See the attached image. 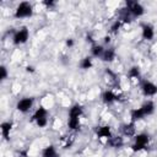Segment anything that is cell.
Wrapping results in <instances>:
<instances>
[{
    "label": "cell",
    "instance_id": "cell-1",
    "mask_svg": "<svg viewBox=\"0 0 157 157\" xmlns=\"http://www.w3.org/2000/svg\"><path fill=\"white\" fill-rule=\"evenodd\" d=\"M33 10H32V5L28 1H22L17 5L16 10H15V17L16 18H23V17H29L32 16Z\"/></svg>",
    "mask_w": 157,
    "mask_h": 157
},
{
    "label": "cell",
    "instance_id": "cell-2",
    "mask_svg": "<svg viewBox=\"0 0 157 157\" xmlns=\"http://www.w3.org/2000/svg\"><path fill=\"white\" fill-rule=\"evenodd\" d=\"M148 141H150V137L147 134H137V135H135V142L131 146V150L134 152L141 151L147 146Z\"/></svg>",
    "mask_w": 157,
    "mask_h": 157
},
{
    "label": "cell",
    "instance_id": "cell-3",
    "mask_svg": "<svg viewBox=\"0 0 157 157\" xmlns=\"http://www.w3.org/2000/svg\"><path fill=\"white\" fill-rule=\"evenodd\" d=\"M125 5H126V9L129 10V12H130L132 16H135V17L142 16V15H144V12H145L144 6H142L140 2H137V1L128 0V1L125 2Z\"/></svg>",
    "mask_w": 157,
    "mask_h": 157
},
{
    "label": "cell",
    "instance_id": "cell-4",
    "mask_svg": "<svg viewBox=\"0 0 157 157\" xmlns=\"http://www.w3.org/2000/svg\"><path fill=\"white\" fill-rule=\"evenodd\" d=\"M28 36H29L28 29H27L26 27H22V28H20L18 31L15 32V34H13V43H15L16 45H18V44H23V43L27 42Z\"/></svg>",
    "mask_w": 157,
    "mask_h": 157
},
{
    "label": "cell",
    "instance_id": "cell-5",
    "mask_svg": "<svg viewBox=\"0 0 157 157\" xmlns=\"http://www.w3.org/2000/svg\"><path fill=\"white\" fill-rule=\"evenodd\" d=\"M32 105H33V98L26 97V98H22V99H20V101L17 102L16 108H17V110H20V112L26 113V112H28V110L32 108Z\"/></svg>",
    "mask_w": 157,
    "mask_h": 157
},
{
    "label": "cell",
    "instance_id": "cell-6",
    "mask_svg": "<svg viewBox=\"0 0 157 157\" xmlns=\"http://www.w3.org/2000/svg\"><path fill=\"white\" fill-rule=\"evenodd\" d=\"M141 90L145 96H155L157 93V86L150 81H144L141 85Z\"/></svg>",
    "mask_w": 157,
    "mask_h": 157
},
{
    "label": "cell",
    "instance_id": "cell-7",
    "mask_svg": "<svg viewBox=\"0 0 157 157\" xmlns=\"http://www.w3.org/2000/svg\"><path fill=\"white\" fill-rule=\"evenodd\" d=\"M96 134L99 139H109L112 137V131H110V128L108 125H103V126H98L96 129Z\"/></svg>",
    "mask_w": 157,
    "mask_h": 157
},
{
    "label": "cell",
    "instance_id": "cell-8",
    "mask_svg": "<svg viewBox=\"0 0 157 157\" xmlns=\"http://www.w3.org/2000/svg\"><path fill=\"white\" fill-rule=\"evenodd\" d=\"M155 36L153 27L151 25H142V38L146 40H151Z\"/></svg>",
    "mask_w": 157,
    "mask_h": 157
},
{
    "label": "cell",
    "instance_id": "cell-9",
    "mask_svg": "<svg viewBox=\"0 0 157 157\" xmlns=\"http://www.w3.org/2000/svg\"><path fill=\"white\" fill-rule=\"evenodd\" d=\"M121 132L125 136H134L135 135V123L130 121L128 124H124L121 126Z\"/></svg>",
    "mask_w": 157,
    "mask_h": 157
},
{
    "label": "cell",
    "instance_id": "cell-10",
    "mask_svg": "<svg viewBox=\"0 0 157 157\" xmlns=\"http://www.w3.org/2000/svg\"><path fill=\"white\" fill-rule=\"evenodd\" d=\"M102 99L105 104H112L113 102L118 101V96L114 94L112 91H104L103 94H102Z\"/></svg>",
    "mask_w": 157,
    "mask_h": 157
},
{
    "label": "cell",
    "instance_id": "cell-11",
    "mask_svg": "<svg viewBox=\"0 0 157 157\" xmlns=\"http://www.w3.org/2000/svg\"><path fill=\"white\" fill-rule=\"evenodd\" d=\"M0 128H1L2 137H4L6 141H9V140H10V130H11V128H12V123L5 121V123H2V124L0 125Z\"/></svg>",
    "mask_w": 157,
    "mask_h": 157
},
{
    "label": "cell",
    "instance_id": "cell-12",
    "mask_svg": "<svg viewBox=\"0 0 157 157\" xmlns=\"http://www.w3.org/2000/svg\"><path fill=\"white\" fill-rule=\"evenodd\" d=\"M123 144H124V141H123L121 136H112V137H109L107 140V145L110 146V147H115V148L117 147H121Z\"/></svg>",
    "mask_w": 157,
    "mask_h": 157
},
{
    "label": "cell",
    "instance_id": "cell-13",
    "mask_svg": "<svg viewBox=\"0 0 157 157\" xmlns=\"http://www.w3.org/2000/svg\"><path fill=\"white\" fill-rule=\"evenodd\" d=\"M83 113V108L80 105V104H75L70 108V112H69V118H80Z\"/></svg>",
    "mask_w": 157,
    "mask_h": 157
},
{
    "label": "cell",
    "instance_id": "cell-14",
    "mask_svg": "<svg viewBox=\"0 0 157 157\" xmlns=\"http://www.w3.org/2000/svg\"><path fill=\"white\" fill-rule=\"evenodd\" d=\"M114 58H115V50H114V48L104 49V53H103V55H102V60H103V61L110 63V61L114 60Z\"/></svg>",
    "mask_w": 157,
    "mask_h": 157
},
{
    "label": "cell",
    "instance_id": "cell-15",
    "mask_svg": "<svg viewBox=\"0 0 157 157\" xmlns=\"http://www.w3.org/2000/svg\"><path fill=\"white\" fill-rule=\"evenodd\" d=\"M141 109L144 110L145 115H150V114H152L155 112V103L152 101H147L141 105Z\"/></svg>",
    "mask_w": 157,
    "mask_h": 157
},
{
    "label": "cell",
    "instance_id": "cell-16",
    "mask_svg": "<svg viewBox=\"0 0 157 157\" xmlns=\"http://www.w3.org/2000/svg\"><path fill=\"white\" fill-rule=\"evenodd\" d=\"M42 157H59V156H58V153H56L55 147L52 146V145H49V146H47V147L43 150Z\"/></svg>",
    "mask_w": 157,
    "mask_h": 157
},
{
    "label": "cell",
    "instance_id": "cell-17",
    "mask_svg": "<svg viewBox=\"0 0 157 157\" xmlns=\"http://www.w3.org/2000/svg\"><path fill=\"white\" fill-rule=\"evenodd\" d=\"M91 53H92V56H94V58H102V55L104 53V48L99 44H93L91 48Z\"/></svg>",
    "mask_w": 157,
    "mask_h": 157
},
{
    "label": "cell",
    "instance_id": "cell-18",
    "mask_svg": "<svg viewBox=\"0 0 157 157\" xmlns=\"http://www.w3.org/2000/svg\"><path fill=\"white\" fill-rule=\"evenodd\" d=\"M144 117H146V115H145L144 110L141 109V107L131 110V121H134V123H135L136 120H140V119H142Z\"/></svg>",
    "mask_w": 157,
    "mask_h": 157
},
{
    "label": "cell",
    "instance_id": "cell-19",
    "mask_svg": "<svg viewBox=\"0 0 157 157\" xmlns=\"http://www.w3.org/2000/svg\"><path fill=\"white\" fill-rule=\"evenodd\" d=\"M47 114H48L47 109L43 108V107H39V108L34 112V114H33V117H32V120L36 121V120H38V119H40V118H47Z\"/></svg>",
    "mask_w": 157,
    "mask_h": 157
},
{
    "label": "cell",
    "instance_id": "cell-20",
    "mask_svg": "<svg viewBox=\"0 0 157 157\" xmlns=\"http://www.w3.org/2000/svg\"><path fill=\"white\" fill-rule=\"evenodd\" d=\"M92 59H91V56H85L82 60H81V63H80V67L81 69H83V70H88V69H91L92 67Z\"/></svg>",
    "mask_w": 157,
    "mask_h": 157
},
{
    "label": "cell",
    "instance_id": "cell-21",
    "mask_svg": "<svg viewBox=\"0 0 157 157\" xmlns=\"http://www.w3.org/2000/svg\"><path fill=\"white\" fill-rule=\"evenodd\" d=\"M119 15H120V21L123 20V22H130V15H131V13L129 12V10H128L126 7L120 9Z\"/></svg>",
    "mask_w": 157,
    "mask_h": 157
},
{
    "label": "cell",
    "instance_id": "cell-22",
    "mask_svg": "<svg viewBox=\"0 0 157 157\" xmlns=\"http://www.w3.org/2000/svg\"><path fill=\"white\" fill-rule=\"evenodd\" d=\"M67 125L71 130H77L80 128V118H69Z\"/></svg>",
    "mask_w": 157,
    "mask_h": 157
},
{
    "label": "cell",
    "instance_id": "cell-23",
    "mask_svg": "<svg viewBox=\"0 0 157 157\" xmlns=\"http://www.w3.org/2000/svg\"><path fill=\"white\" fill-rule=\"evenodd\" d=\"M129 77H131V78H139L140 77V69L137 66H132L129 70Z\"/></svg>",
    "mask_w": 157,
    "mask_h": 157
},
{
    "label": "cell",
    "instance_id": "cell-24",
    "mask_svg": "<svg viewBox=\"0 0 157 157\" xmlns=\"http://www.w3.org/2000/svg\"><path fill=\"white\" fill-rule=\"evenodd\" d=\"M120 26H121V21H120V20H117V21L110 26V32H112V33H117V32L119 31Z\"/></svg>",
    "mask_w": 157,
    "mask_h": 157
},
{
    "label": "cell",
    "instance_id": "cell-25",
    "mask_svg": "<svg viewBox=\"0 0 157 157\" xmlns=\"http://www.w3.org/2000/svg\"><path fill=\"white\" fill-rule=\"evenodd\" d=\"M7 77V70H6V67L2 65L1 67H0V78L1 80H5Z\"/></svg>",
    "mask_w": 157,
    "mask_h": 157
},
{
    "label": "cell",
    "instance_id": "cell-26",
    "mask_svg": "<svg viewBox=\"0 0 157 157\" xmlns=\"http://www.w3.org/2000/svg\"><path fill=\"white\" fill-rule=\"evenodd\" d=\"M36 123H37V125H38L39 128H44V126L47 125V123H48V120H47V118H40V119H38V120H36Z\"/></svg>",
    "mask_w": 157,
    "mask_h": 157
},
{
    "label": "cell",
    "instance_id": "cell-27",
    "mask_svg": "<svg viewBox=\"0 0 157 157\" xmlns=\"http://www.w3.org/2000/svg\"><path fill=\"white\" fill-rule=\"evenodd\" d=\"M43 4H44L47 7H53V6L55 5V1H53V0H44Z\"/></svg>",
    "mask_w": 157,
    "mask_h": 157
},
{
    "label": "cell",
    "instance_id": "cell-28",
    "mask_svg": "<svg viewBox=\"0 0 157 157\" xmlns=\"http://www.w3.org/2000/svg\"><path fill=\"white\" fill-rule=\"evenodd\" d=\"M66 45H67V47H72V45H74V39H71V38L66 39Z\"/></svg>",
    "mask_w": 157,
    "mask_h": 157
},
{
    "label": "cell",
    "instance_id": "cell-29",
    "mask_svg": "<svg viewBox=\"0 0 157 157\" xmlns=\"http://www.w3.org/2000/svg\"><path fill=\"white\" fill-rule=\"evenodd\" d=\"M26 70H27L28 72H33V71H34V69H33V66H27V67H26Z\"/></svg>",
    "mask_w": 157,
    "mask_h": 157
},
{
    "label": "cell",
    "instance_id": "cell-30",
    "mask_svg": "<svg viewBox=\"0 0 157 157\" xmlns=\"http://www.w3.org/2000/svg\"><path fill=\"white\" fill-rule=\"evenodd\" d=\"M110 42V37L109 36H105L104 37V43H109Z\"/></svg>",
    "mask_w": 157,
    "mask_h": 157
},
{
    "label": "cell",
    "instance_id": "cell-31",
    "mask_svg": "<svg viewBox=\"0 0 157 157\" xmlns=\"http://www.w3.org/2000/svg\"><path fill=\"white\" fill-rule=\"evenodd\" d=\"M87 40H90V42H92L93 39H92V37L90 36V34H87Z\"/></svg>",
    "mask_w": 157,
    "mask_h": 157
}]
</instances>
